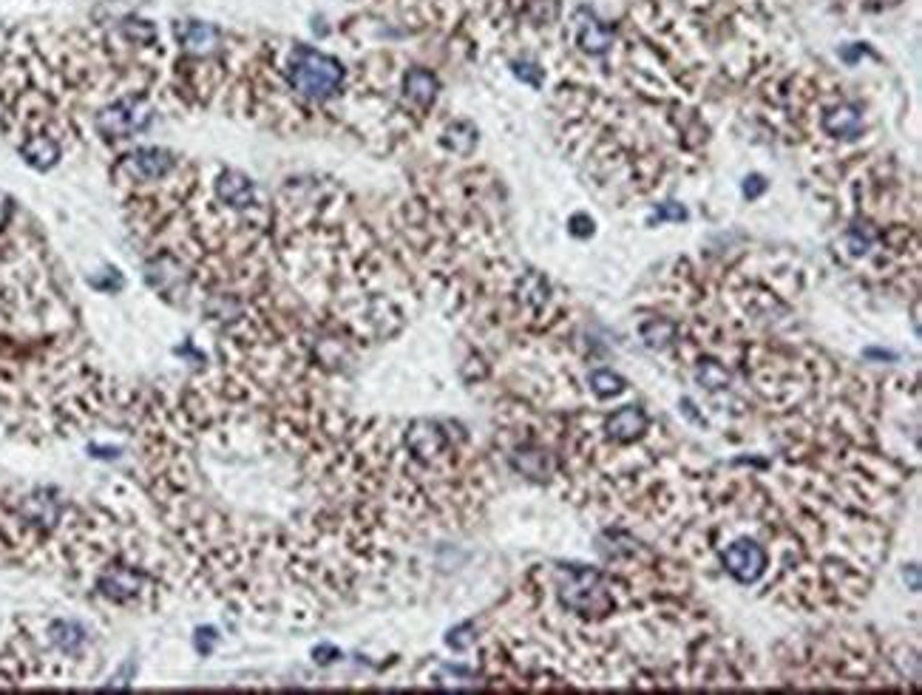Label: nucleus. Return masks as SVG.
Wrapping results in <instances>:
<instances>
[{
    "mask_svg": "<svg viewBox=\"0 0 922 695\" xmlns=\"http://www.w3.org/2000/svg\"><path fill=\"white\" fill-rule=\"evenodd\" d=\"M284 77L296 97L310 100V103H327L341 91L347 71L341 66V60L318 52L313 46H293Z\"/></svg>",
    "mask_w": 922,
    "mask_h": 695,
    "instance_id": "obj_1",
    "label": "nucleus"
},
{
    "mask_svg": "<svg viewBox=\"0 0 922 695\" xmlns=\"http://www.w3.org/2000/svg\"><path fill=\"white\" fill-rule=\"evenodd\" d=\"M557 596L565 608L582 616V619H608L616 610L613 582L596 568L585 565H568L557 571Z\"/></svg>",
    "mask_w": 922,
    "mask_h": 695,
    "instance_id": "obj_2",
    "label": "nucleus"
},
{
    "mask_svg": "<svg viewBox=\"0 0 922 695\" xmlns=\"http://www.w3.org/2000/svg\"><path fill=\"white\" fill-rule=\"evenodd\" d=\"M154 122V105L151 97L142 91L120 94L94 111V134L103 142H125L142 134Z\"/></svg>",
    "mask_w": 922,
    "mask_h": 695,
    "instance_id": "obj_3",
    "label": "nucleus"
},
{
    "mask_svg": "<svg viewBox=\"0 0 922 695\" xmlns=\"http://www.w3.org/2000/svg\"><path fill=\"white\" fill-rule=\"evenodd\" d=\"M401 449L423 469H446L457 460V446L449 426L437 420H412L401 432Z\"/></svg>",
    "mask_w": 922,
    "mask_h": 695,
    "instance_id": "obj_4",
    "label": "nucleus"
},
{
    "mask_svg": "<svg viewBox=\"0 0 922 695\" xmlns=\"http://www.w3.org/2000/svg\"><path fill=\"white\" fill-rule=\"evenodd\" d=\"M174 168V151H168V148H134V151L117 157L111 174H114V182H120V185L145 188V185L165 182L168 176L174 174Z\"/></svg>",
    "mask_w": 922,
    "mask_h": 695,
    "instance_id": "obj_5",
    "label": "nucleus"
},
{
    "mask_svg": "<svg viewBox=\"0 0 922 695\" xmlns=\"http://www.w3.org/2000/svg\"><path fill=\"white\" fill-rule=\"evenodd\" d=\"M145 278H148V284L157 290L159 296H165L168 301H176V304H182L185 296L191 293L193 273L182 261L176 259L174 253H165V250H159V253H154L148 259Z\"/></svg>",
    "mask_w": 922,
    "mask_h": 695,
    "instance_id": "obj_6",
    "label": "nucleus"
},
{
    "mask_svg": "<svg viewBox=\"0 0 922 695\" xmlns=\"http://www.w3.org/2000/svg\"><path fill=\"white\" fill-rule=\"evenodd\" d=\"M721 565H724V571L735 579V582H741V585H752V582H758L764 571L769 568V554H766V548L761 542H755V539H738V542H732L727 545L724 551H721Z\"/></svg>",
    "mask_w": 922,
    "mask_h": 695,
    "instance_id": "obj_7",
    "label": "nucleus"
},
{
    "mask_svg": "<svg viewBox=\"0 0 922 695\" xmlns=\"http://www.w3.org/2000/svg\"><path fill=\"white\" fill-rule=\"evenodd\" d=\"M20 159L35 168V171H52L54 165L63 159V142L49 134V131H35L18 139Z\"/></svg>",
    "mask_w": 922,
    "mask_h": 695,
    "instance_id": "obj_8",
    "label": "nucleus"
},
{
    "mask_svg": "<svg viewBox=\"0 0 922 695\" xmlns=\"http://www.w3.org/2000/svg\"><path fill=\"white\" fill-rule=\"evenodd\" d=\"M647 429H650V417L644 412L642 406H622V409H616L613 415L605 417V435L613 443H636V440H642L647 435Z\"/></svg>",
    "mask_w": 922,
    "mask_h": 695,
    "instance_id": "obj_9",
    "label": "nucleus"
},
{
    "mask_svg": "<svg viewBox=\"0 0 922 695\" xmlns=\"http://www.w3.org/2000/svg\"><path fill=\"white\" fill-rule=\"evenodd\" d=\"M213 191H216V199L230 210H253L256 208V185L247 179L239 171H230L225 168L222 174L216 176V182H213Z\"/></svg>",
    "mask_w": 922,
    "mask_h": 695,
    "instance_id": "obj_10",
    "label": "nucleus"
},
{
    "mask_svg": "<svg viewBox=\"0 0 922 695\" xmlns=\"http://www.w3.org/2000/svg\"><path fill=\"white\" fill-rule=\"evenodd\" d=\"M574 37L576 46L582 52L602 54L613 46V29L593 15L591 9H576L574 15Z\"/></svg>",
    "mask_w": 922,
    "mask_h": 695,
    "instance_id": "obj_11",
    "label": "nucleus"
},
{
    "mask_svg": "<svg viewBox=\"0 0 922 695\" xmlns=\"http://www.w3.org/2000/svg\"><path fill=\"white\" fill-rule=\"evenodd\" d=\"M174 35L179 40V46L188 54H196V57L216 52L219 43H222V32L210 23H199V20H179L174 26Z\"/></svg>",
    "mask_w": 922,
    "mask_h": 695,
    "instance_id": "obj_12",
    "label": "nucleus"
},
{
    "mask_svg": "<svg viewBox=\"0 0 922 695\" xmlns=\"http://www.w3.org/2000/svg\"><path fill=\"white\" fill-rule=\"evenodd\" d=\"M437 91H440V80H437L435 71L423 69V66H412L403 74V97H406V103L415 105L418 111H429L435 105Z\"/></svg>",
    "mask_w": 922,
    "mask_h": 695,
    "instance_id": "obj_13",
    "label": "nucleus"
},
{
    "mask_svg": "<svg viewBox=\"0 0 922 695\" xmlns=\"http://www.w3.org/2000/svg\"><path fill=\"white\" fill-rule=\"evenodd\" d=\"M820 125H823V134H826V137L835 139L863 137V128H866L860 108H854V105L849 103L832 105V108L820 117Z\"/></svg>",
    "mask_w": 922,
    "mask_h": 695,
    "instance_id": "obj_14",
    "label": "nucleus"
},
{
    "mask_svg": "<svg viewBox=\"0 0 922 695\" xmlns=\"http://www.w3.org/2000/svg\"><path fill=\"white\" fill-rule=\"evenodd\" d=\"M514 296H517V301H520L522 307H528V310H542V307L551 304V287H548V281H545L540 273L528 270V273H522V276L514 281Z\"/></svg>",
    "mask_w": 922,
    "mask_h": 695,
    "instance_id": "obj_15",
    "label": "nucleus"
},
{
    "mask_svg": "<svg viewBox=\"0 0 922 695\" xmlns=\"http://www.w3.org/2000/svg\"><path fill=\"white\" fill-rule=\"evenodd\" d=\"M440 142H443L446 151H452L457 157H469L471 151L477 148V128L466 120H454L446 125Z\"/></svg>",
    "mask_w": 922,
    "mask_h": 695,
    "instance_id": "obj_16",
    "label": "nucleus"
},
{
    "mask_svg": "<svg viewBox=\"0 0 922 695\" xmlns=\"http://www.w3.org/2000/svg\"><path fill=\"white\" fill-rule=\"evenodd\" d=\"M642 338L647 341V347L653 349H664L667 344H673L676 341V335H679V324L676 321H670V318H650V321H644L642 327Z\"/></svg>",
    "mask_w": 922,
    "mask_h": 695,
    "instance_id": "obj_17",
    "label": "nucleus"
},
{
    "mask_svg": "<svg viewBox=\"0 0 922 695\" xmlns=\"http://www.w3.org/2000/svg\"><path fill=\"white\" fill-rule=\"evenodd\" d=\"M696 381L710 392H724V389H730V372H727V366L718 364L713 358H704L696 366Z\"/></svg>",
    "mask_w": 922,
    "mask_h": 695,
    "instance_id": "obj_18",
    "label": "nucleus"
},
{
    "mask_svg": "<svg viewBox=\"0 0 922 695\" xmlns=\"http://www.w3.org/2000/svg\"><path fill=\"white\" fill-rule=\"evenodd\" d=\"M588 383L599 398H613V395L625 392V378H619L613 369H593Z\"/></svg>",
    "mask_w": 922,
    "mask_h": 695,
    "instance_id": "obj_19",
    "label": "nucleus"
},
{
    "mask_svg": "<svg viewBox=\"0 0 922 695\" xmlns=\"http://www.w3.org/2000/svg\"><path fill=\"white\" fill-rule=\"evenodd\" d=\"M122 32L128 40H134V43H151L154 40V26H148L145 20H125V26H122Z\"/></svg>",
    "mask_w": 922,
    "mask_h": 695,
    "instance_id": "obj_20",
    "label": "nucleus"
},
{
    "mask_svg": "<svg viewBox=\"0 0 922 695\" xmlns=\"http://www.w3.org/2000/svg\"><path fill=\"white\" fill-rule=\"evenodd\" d=\"M15 219H18V205H15V199H12L9 193L0 191V236L9 233V230L15 227Z\"/></svg>",
    "mask_w": 922,
    "mask_h": 695,
    "instance_id": "obj_21",
    "label": "nucleus"
},
{
    "mask_svg": "<svg viewBox=\"0 0 922 695\" xmlns=\"http://www.w3.org/2000/svg\"><path fill=\"white\" fill-rule=\"evenodd\" d=\"M216 644H219V633H216L213 627H199V630L193 633V647H196L199 656H210Z\"/></svg>",
    "mask_w": 922,
    "mask_h": 695,
    "instance_id": "obj_22",
    "label": "nucleus"
},
{
    "mask_svg": "<svg viewBox=\"0 0 922 695\" xmlns=\"http://www.w3.org/2000/svg\"><path fill=\"white\" fill-rule=\"evenodd\" d=\"M91 287H97V290H103V293H117L122 287V276L114 267H108V270H103V276L91 278Z\"/></svg>",
    "mask_w": 922,
    "mask_h": 695,
    "instance_id": "obj_23",
    "label": "nucleus"
},
{
    "mask_svg": "<svg viewBox=\"0 0 922 695\" xmlns=\"http://www.w3.org/2000/svg\"><path fill=\"white\" fill-rule=\"evenodd\" d=\"M446 642H449V647H454V650H469L471 644H474V625L454 627Z\"/></svg>",
    "mask_w": 922,
    "mask_h": 695,
    "instance_id": "obj_24",
    "label": "nucleus"
},
{
    "mask_svg": "<svg viewBox=\"0 0 922 695\" xmlns=\"http://www.w3.org/2000/svg\"><path fill=\"white\" fill-rule=\"evenodd\" d=\"M514 74H517L520 80H525V83H531L534 88L542 86V71L537 69L534 63H517V66H514Z\"/></svg>",
    "mask_w": 922,
    "mask_h": 695,
    "instance_id": "obj_25",
    "label": "nucleus"
},
{
    "mask_svg": "<svg viewBox=\"0 0 922 695\" xmlns=\"http://www.w3.org/2000/svg\"><path fill=\"white\" fill-rule=\"evenodd\" d=\"M88 452H91V457H97V460H117L122 454L117 446H94V443L88 446Z\"/></svg>",
    "mask_w": 922,
    "mask_h": 695,
    "instance_id": "obj_26",
    "label": "nucleus"
},
{
    "mask_svg": "<svg viewBox=\"0 0 922 695\" xmlns=\"http://www.w3.org/2000/svg\"><path fill=\"white\" fill-rule=\"evenodd\" d=\"M764 191H766L764 176H749L747 185H744V196H747V199H755V196H761Z\"/></svg>",
    "mask_w": 922,
    "mask_h": 695,
    "instance_id": "obj_27",
    "label": "nucleus"
},
{
    "mask_svg": "<svg viewBox=\"0 0 922 695\" xmlns=\"http://www.w3.org/2000/svg\"><path fill=\"white\" fill-rule=\"evenodd\" d=\"M571 233H574V236H591L593 222L588 216H574V219H571Z\"/></svg>",
    "mask_w": 922,
    "mask_h": 695,
    "instance_id": "obj_28",
    "label": "nucleus"
},
{
    "mask_svg": "<svg viewBox=\"0 0 922 695\" xmlns=\"http://www.w3.org/2000/svg\"><path fill=\"white\" fill-rule=\"evenodd\" d=\"M313 656H315V661H318V664H330V661L338 659V650H335V647H330V644H321V647H315Z\"/></svg>",
    "mask_w": 922,
    "mask_h": 695,
    "instance_id": "obj_29",
    "label": "nucleus"
},
{
    "mask_svg": "<svg viewBox=\"0 0 922 695\" xmlns=\"http://www.w3.org/2000/svg\"><path fill=\"white\" fill-rule=\"evenodd\" d=\"M656 216H659V219H676V222H681V219L687 216V210L681 208V205H664Z\"/></svg>",
    "mask_w": 922,
    "mask_h": 695,
    "instance_id": "obj_30",
    "label": "nucleus"
}]
</instances>
